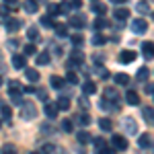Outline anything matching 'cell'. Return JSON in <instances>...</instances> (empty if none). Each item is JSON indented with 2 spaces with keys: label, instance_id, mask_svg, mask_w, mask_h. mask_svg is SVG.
Instances as JSON below:
<instances>
[{
  "label": "cell",
  "instance_id": "8",
  "mask_svg": "<svg viewBox=\"0 0 154 154\" xmlns=\"http://www.w3.org/2000/svg\"><path fill=\"white\" fill-rule=\"evenodd\" d=\"M103 99H105L107 103H117L119 101V93L113 88V86H107L105 93H103Z\"/></svg>",
  "mask_w": 154,
  "mask_h": 154
},
{
  "label": "cell",
  "instance_id": "53",
  "mask_svg": "<svg viewBox=\"0 0 154 154\" xmlns=\"http://www.w3.org/2000/svg\"><path fill=\"white\" fill-rule=\"evenodd\" d=\"M25 93H37L35 86H25Z\"/></svg>",
  "mask_w": 154,
  "mask_h": 154
},
{
  "label": "cell",
  "instance_id": "4",
  "mask_svg": "<svg viewBox=\"0 0 154 154\" xmlns=\"http://www.w3.org/2000/svg\"><path fill=\"white\" fill-rule=\"evenodd\" d=\"M131 31L138 33V35H142V33L148 31V23H146L144 19H134V21H131Z\"/></svg>",
  "mask_w": 154,
  "mask_h": 154
},
{
  "label": "cell",
  "instance_id": "37",
  "mask_svg": "<svg viewBox=\"0 0 154 154\" xmlns=\"http://www.w3.org/2000/svg\"><path fill=\"white\" fill-rule=\"evenodd\" d=\"M62 130L68 131V134H72V130H74V121H72V119H64V121H62Z\"/></svg>",
  "mask_w": 154,
  "mask_h": 154
},
{
  "label": "cell",
  "instance_id": "10",
  "mask_svg": "<svg viewBox=\"0 0 154 154\" xmlns=\"http://www.w3.org/2000/svg\"><path fill=\"white\" fill-rule=\"evenodd\" d=\"M21 19H6L4 21V27H6V31H11V33H14V31H19L21 29Z\"/></svg>",
  "mask_w": 154,
  "mask_h": 154
},
{
  "label": "cell",
  "instance_id": "22",
  "mask_svg": "<svg viewBox=\"0 0 154 154\" xmlns=\"http://www.w3.org/2000/svg\"><path fill=\"white\" fill-rule=\"evenodd\" d=\"M56 105H58L60 111H68V109H70V99H68V97H60Z\"/></svg>",
  "mask_w": 154,
  "mask_h": 154
},
{
  "label": "cell",
  "instance_id": "43",
  "mask_svg": "<svg viewBox=\"0 0 154 154\" xmlns=\"http://www.w3.org/2000/svg\"><path fill=\"white\" fill-rule=\"evenodd\" d=\"M136 11L140 12V14H146V12L150 11V6H148L146 2H140V4H136Z\"/></svg>",
  "mask_w": 154,
  "mask_h": 154
},
{
  "label": "cell",
  "instance_id": "3",
  "mask_svg": "<svg viewBox=\"0 0 154 154\" xmlns=\"http://www.w3.org/2000/svg\"><path fill=\"white\" fill-rule=\"evenodd\" d=\"M123 130L125 134H131V136H138V123L134 117H123Z\"/></svg>",
  "mask_w": 154,
  "mask_h": 154
},
{
  "label": "cell",
  "instance_id": "59",
  "mask_svg": "<svg viewBox=\"0 0 154 154\" xmlns=\"http://www.w3.org/2000/svg\"><path fill=\"white\" fill-rule=\"evenodd\" d=\"M0 125H2V121H0Z\"/></svg>",
  "mask_w": 154,
  "mask_h": 154
},
{
  "label": "cell",
  "instance_id": "17",
  "mask_svg": "<svg viewBox=\"0 0 154 154\" xmlns=\"http://www.w3.org/2000/svg\"><path fill=\"white\" fill-rule=\"evenodd\" d=\"M49 84H51V88L62 91V88H64V84H66V80H64V78H60V76H51V78H49Z\"/></svg>",
  "mask_w": 154,
  "mask_h": 154
},
{
  "label": "cell",
  "instance_id": "58",
  "mask_svg": "<svg viewBox=\"0 0 154 154\" xmlns=\"http://www.w3.org/2000/svg\"><path fill=\"white\" fill-rule=\"evenodd\" d=\"M152 19H154V12H152Z\"/></svg>",
  "mask_w": 154,
  "mask_h": 154
},
{
  "label": "cell",
  "instance_id": "33",
  "mask_svg": "<svg viewBox=\"0 0 154 154\" xmlns=\"http://www.w3.org/2000/svg\"><path fill=\"white\" fill-rule=\"evenodd\" d=\"M39 131H41V134H56V125H51V123H41V125H39Z\"/></svg>",
  "mask_w": 154,
  "mask_h": 154
},
{
  "label": "cell",
  "instance_id": "23",
  "mask_svg": "<svg viewBox=\"0 0 154 154\" xmlns=\"http://www.w3.org/2000/svg\"><path fill=\"white\" fill-rule=\"evenodd\" d=\"M91 121H93V119H91L88 113H78V115H76V123H80V125H91Z\"/></svg>",
  "mask_w": 154,
  "mask_h": 154
},
{
  "label": "cell",
  "instance_id": "13",
  "mask_svg": "<svg viewBox=\"0 0 154 154\" xmlns=\"http://www.w3.org/2000/svg\"><path fill=\"white\" fill-rule=\"evenodd\" d=\"M80 6H82V2H80V0H74V2H64V4H62V12L78 11Z\"/></svg>",
  "mask_w": 154,
  "mask_h": 154
},
{
  "label": "cell",
  "instance_id": "18",
  "mask_svg": "<svg viewBox=\"0 0 154 154\" xmlns=\"http://www.w3.org/2000/svg\"><path fill=\"white\" fill-rule=\"evenodd\" d=\"M91 11L97 12L99 17H105V14H107V6H105V4H101V2H93V4H91Z\"/></svg>",
  "mask_w": 154,
  "mask_h": 154
},
{
  "label": "cell",
  "instance_id": "11",
  "mask_svg": "<svg viewBox=\"0 0 154 154\" xmlns=\"http://www.w3.org/2000/svg\"><path fill=\"white\" fill-rule=\"evenodd\" d=\"M136 60V51H131V49H123L121 54H119V62L121 64H130Z\"/></svg>",
  "mask_w": 154,
  "mask_h": 154
},
{
  "label": "cell",
  "instance_id": "34",
  "mask_svg": "<svg viewBox=\"0 0 154 154\" xmlns=\"http://www.w3.org/2000/svg\"><path fill=\"white\" fill-rule=\"evenodd\" d=\"M113 78H115V82H117V84H128V82H130V76H128V74H123V72L115 74Z\"/></svg>",
  "mask_w": 154,
  "mask_h": 154
},
{
  "label": "cell",
  "instance_id": "57",
  "mask_svg": "<svg viewBox=\"0 0 154 154\" xmlns=\"http://www.w3.org/2000/svg\"><path fill=\"white\" fill-rule=\"evenodd\" d=\"M31 154H39V152H31Z\"/></svg>",
  "mask_w": 154,
  "mask_h": 154
},
{
  "label": "cell",
  "instance_id": "42",
  "mask_svg": "<svg viewBox=\"0 0 154 154\" xmlns=\"http://www.w3.org/2000/svg\"><path fill=\"white\" fill-rule=\"evenodd\" d=\"M11 101L14 105H23V95L21 93H11Z\"/></svg>",
  "mask_w": 154,
  "mask_h": 154
},
{
  "label": "cell",
  "instance_id": "9",
  "mask_svg": "<svg viewBox=\"0 0 154 154\" xmlns=\"http://www.w3.org/2000/svg\"><path fill=\"white\" fill-rule=\"evenodd\" d=\"M142 56L146 60H152L154 58V43H152V41H144V43H142Z\"/></svg>",
  "mask_w": 154,
  "mask_h": 154
},
{
  "label": "cell",
  "instance_id": "24",
  "mask_svg": "<svg viewBox=\"0 0 154 154\" xmlns=\"http://www.w3.org/2000/svg\"><path fill=\"white\" fill-rule=\"evenodd\" d=\"M142 115H144V119H146L148 123H154V109H152V107H144Z\"/></svg>",
  "mask_w": 154,
  "mask_h": 154
},
{
  "label": "cell",
  "instance_id": "15",
  "mask_svg": "<svg viewBox=\"0 0 154 154\" xmlns=\"http://www.w3.org/2000/svg\"><path fill=\"white\" fill-rule=\"evenodd\" d=\"M138 146H140V148H150V146H152V138H150V134H140V138H138Z\"/></svg>",
  "mask_w": 154,
  "mask_h": 154
},
{
  "label": "cell",
  "instance_id": "46",
  "mask_svg": "<svg viewBox=\"0 0 154 154\" xmlns=\"http://www.w3.org/2000/svg\"><path fill=\"white\" fill-rule=\"evenodd\" d=\"M35 95L39 97L41 101H48V91H45V88H37V93H35Z\"/></svg>",
  "mask_w": 154,
  "mask_h": 154
},
{
  "label": "cell",
  "instance_id": "32",
  "mask_svg": "<svg viewBox=\"0 0 154 154\" xmlns=\"http://www.w3.org/2000/svg\"><path fill=\"white\" fill-rule=\"evenodd\" d=\"M93 45H105V41H107V37L103 35V33H97V35H93Z\"/></svg>",
  "mask_w": 154,
  "mask_h": 154
},
{
  "label": "cell",
  "instance_id": "35",
  "mask_svg": "<svg viewBox=\"0 0 154 154\" xmlns=\"http://www.w3.org/2000/svg\"><path fill=\"white\" fill-rule=\"evenodd\" d=\"M0 113H2V117H4V119H11L12 109L8 105H4V103H0Z\"/></svg>",
  "mask_w": 154,
  "mask_h": 154
},
{
  "label": "cell",
  "instance_id": "56",
  "mask_svg": "<svg viewBox=\"0 0 154 154\" xmlns=\"http://www.w3.org/2000/svg\"><path fill=\"white\" fill-rule=\"evenodd\" d=\"M2 84H4V82H2V76H0V86H2Z\"/></svg>",
  "mask_w": 154,
  "mask_h": 154
},
{
  "label": "cell",
  "instance_id": "12",
  "mask_svg": "<svg viewBox=\"0 0 154 154\" xmlns=\"http://www.w3.org/2000/svg\"><path fill=\"white\" fill-rule=\"evenodd\" d=\"M12 66L17 70H27V58L25 56H14L12 58Z\"/></svg>",
  "mask_w": 154,
  "mask_h": 154
},
{
  "label": "cell",
  "instance_id": "28",
  "mask_svg": "<svg viewBox=\"0 0 154 154\" xmlns=\"http://www.w3.org/2000/svg\"><path fill=\"white\" fill-rule=\"evenodd\" d=\"M107 27H109V21H107L105 17H99V19L95 21V29H97V31H101V29H107Z\"/></svg>",
  "mask_w": 154,
  "mask_h": 154
},
{
  "label": "cell",
  "instance_id": "48",
  "mask_svg": "<svg viewBox=\"0 0 154 154\" xmlns=\"http://www.w3.org/2000/svg\"><path fill=\"white\" fill-rule=\"evenodd\" d=\"M78 105L82 107V109H88V107H91V101H86V97H80V99H78Z\"/></svg>",
  "mask_w": 154,
  "mask_h": 154
},
{
  "label": "cell",
  "instance_id": "6",
  "mask_svg": "<svg viewBox=\"0 0 154 154\" xmlns=\"http://www.w3.org/2000/svg\"><path fill=\"white\" fill-rule=\"evenodd\" d=\"M68 23H70L72 27H76V29H84L88 21H86V17H84V14H72Z\"/></svg>",
  "mask_w": 154,
  "mask_h": 154
},
{
  "label": "cell",
  "instance_id": "1",
  "mask_svg": "<svg viewBox=\"0 0 154 154\" xmlns=\"http://www.w3.org/2000/svg\"><path fill=\"white\" fill-rule=\"evenodd\" d=\"M84 60H86V56H84L82 51H80V49H74V51L70 54V60H68V66H70L68 70L74 72L76 68H80V66L84 64Z\"/></svg>",
  "mask_w": 154,
  "mask_h": 154
},
{
  "label": "cell",
  "instance_id": "30",
  "mask_svg": "<svg viewBox=\"0 0 154 154\" xmlns=\"http://www.w3.org/2000/svg\"><path fill=\"white\" fill-rule=\"evenodd\" d=\"M27 37H29L31 41H35L37 37H39V27H35V25H33V27H29V29H27Z\"/></svg>",
  "mask_w": 154,
  "mask_h": 154
},
{
  "label": "cell",
  "instance_id": "44",
  "mask_svg": "<svg viewBox=\"0 0 154 154\" xmlns=\"http://www.w3.org/2000/svg\"><path fill=\"white\" fill-rule=\"evenodd\" d=\"M95 146H97V150H99V152L107 148V144H105V140H103V138H97V140H95Z\"/></svg>",
  "mask_w": 154,
  "mask_h": 154
},
{
  "label": "cell",
  "instance_id": "36",
  "mask_svg": "<svg viewBox=\"0 0 154 154\" xmlns=\"http://www.w3.org/2000/svg\"><path fill=\"white\" fill-rule=\"evenodd\" d=\"M2 154H19V150H17L14 144H4L2 146Z\"/></svg>",
  "mask_w": 154,
  "mask_h": 154
},
{
  "label": "cell",
  "instance_id": "5",
  "mask_svg": "<svg viewBox=\"0 0 154 154\" xmlns=\"http://www.w3.org/2000/svg\"><path fill=\"white\" fill-rule=\"evenodd\" d=\"M111 142H113V148H115V150H128V146H130V144H128V138L121 136V134H115Z\"/></svg>",
  "mask_w": 154,
  "mask_h": 154
},
{
  "label": "cell",
  "instance_id": "25",
  "mask_svg": "<svg viewBox=\"0 0 154 154\" xmlns=\"http://www.w3.org/2000/svg\"><path fill=\"white\" fill-rule=\"evenodd\" d=\"M148 76H150V70L148 68H140L138 74H136V80L138 82H144V80H148Z\"/></svg>",
  "mask_w": 154,
  "mask_h": 154
},
{
  "label": "cell",
  "instance_id": "16",
  "mask_svg": "<svg viewBox=\"0 0 154 154\" xmlns=\"http://www.w3.org/2000/svg\"><path fill=\"white\" fill-rule=\"evenodd\" d=\"M82 93H84V97L95 95V93H97V84L93 82V80H86V82L82 84Z\"/></svg>",
  "mask_w": 154,
  "mask_h": 154
},
{
  "label": "cell",
  "instance_id": "54",
  "mask_svg": "<svg viewBox=\"0 0 154 154\" xmlns=\"http://www.w3.org/2000/svg\"><path fill=\"white\" fill-rule=\"evenodd\" d=\"M54 154H68V152H66L64 148H56V150H54Z\"/></svg>",
  "mask_w": 154,
  "mask_h": 154
},
{
  "label": "cell",
  "instance_id": "19",
  "mask_svg": "<svg viewBox=\"0 0 154 154\" xmlns=\"http://www.w3.org/2000/svg\"><path fill=\"white\" fill-rule=\"evenodd\" d=\"M25 76H27L29 82H39V72H37L35 68H27V70H25Z\"/></svg>",
  "mask_w": 154,
  "mask_h": 154
},
{
  "label": "cell",
  "instance_id": "7",
  "mask_svg": "<svg viewBox=\"0 0 154 154\" xmlns=\"http://www.w3.org/2000/svg\"><path fill=\"white\" fill-rule=\"evenodd\" d=\"M113 17H115V21H117V23L123 25L125 19H130V11H128L125 6H117V8L113 11Z\"/></svg>",
  "mask_w": 154,
  "mask_h": 154
},
{
  "label": "cell",
  "instance_id": "51",
  "mask_svg": "<svg viewBox=\"0 0 154 154\" xmlns=\"http://www.w3.org/2000/svg\"><path fill=\"white\" fill-rule=\"evenodd\" d=\"M99 107H101V109L105 111V109H111V103H107L105 99H103V101H101V105H99Z\"/></svg>",
  "mask_w": 154,
  "mask_h": 154
},
{
  "label": "cell",
  "instance_id": "38",
  "mask_svg": "<svg viewBox=\"0 0 154 154\" xmlns=\"http://www.w3.org/2000/svg\"><path fill=\"white\" fill-rule=\"evenodd\" d=\"M41 25H43V27H48V29H54V27H56V23L51 21V17H49V14L41 17Z\"/></svg>",
  "mask_w": 154,
  "mask_h": 154
},
{
  "label": "cell",
  "instance_id": "20",
  "mask_svg": "<svg viewBox=\"0 0 154 154\" xmlns=\"http://www.w3.org/2000/svg\"><path fill=\"white\" fill-rule=\"evenodd\" d=\"M37 66H48L49 62H51V56H49L48 51H41V54H39V56H37Z\"/></svg>",
  "mask_w": 154,
  "mask_h": 154
},
{
  "label": "cell",
  "instance_id": "41",
  "mask_svg": "<svg viewBox=\"0 0 154 154\" xmlns=\"http://www.w3.org/2000/svg\"><path fill=\"white\" fill-rule=\"evenodd\" d=\"M66 80L70 84H78V74L76 72H72V70H68V74H66Z\"/></svg>",
  "mask_w": 154,
  "mask_h": 154
},
{
  "label": "cell",
  "instance_id": "40",
  "mask_svg": "<svg viewBox=\"0 0 154 154\" xmlns=\"http://www.w3.org/2000/svg\"><path fill=\"white\" fill-rule=\"evenodd\" d=\"M23 51H25V58H27V56H35L37 48H35V45H33V43H27V45H25V48H23Z\"/></svg>",
  "mask_w": 154,
  "mask_h": 154
},
{
  "label": "cell",
  "instance_id": "39",
  "mask_svg": "<svg viewBox=\"0 0 154 154\" xmlns=\"http://www.w3.org/2000/svg\"><path fill=\"white\" fill-rule=\"evenodd\" d=\"M60 12H62V6H58V4H48V14H49V17L60 14Z\"/></svg>",
  "mask_w": 154,
  "mask_h": 154
},
{
  "label": "cell",
  "instance_id": "14",
  "mask_svg": "<svg viewBox=\"0 0 154 154\" xmlns=\"http://www.w3.org/2000/svg\"><path fill=\"white\" fill-rule=\"evenodd\" d=\"M58 113H60V109H58L56 103H48V105H45V115H48L49 119H56Z\"/></svg>",
  "mask_w": 154,
  "mask_h": 154
},
{
  "label": "cell",
  "instance_id": "52",
  "mask_svg": "<svg viewBox=\"0 0 154 154\" xmlns=\"http://www.w3.org/2000/svg\"><path fill=\"white\" fill-rule=\"evenodd\" d=\"M146 93L148 95H154V84H146Z\"/></svg>",
  "mask_w": 154,
  "mask_h": 154
},
{
  "label": "cell",
  "instance_id": "49",
  "mask_svg": "<svg viewBox=\"0 0 154 154\" xmlns=\"http://www.w3.org/2000/svg\"><path fill=\"white\" fill-rule=\"evenodd\" d=\"M41 150H43V154H54V150H56V146H51V144H45V146H43Z\"/></svg>",
  "mask_w": 154,
  "mask_h": 154
},
{
  "label": "cell",
  "instance_id": "31",
  "mask_svg": "<svg viewBox=\"0 0 154 154\" xmlns=\"http://www.w3.org/2000/svg\"><path fill=\"white\" fill-rule=\"evenodd\" d=\"M99 128H101L103 131H109L111 128H113V123H111V119H109V117H103L101 121H99Z\"/></svg>",
  "mask_w": 154,
  "mask_h": 154
},
{
  "label": "cell",
  "instance_id": "2",
  "mask_svg": "<svg viewBox=\"0 0 154 154\" xmlns=\"http://www.w3.org/2000/svg\"><path fill=\"white\" fill-rule=\"evenodd\" d=\"M21 117H23L25 121L35 119L37 117V107L33 105V103H23V107H21Z\"/></svg>",
  "mask_w": 154,
  "mask_h": 154
},
{
  "label": "cell",
  "instance_id": "21",
  "mask_svg": "<svg viewBox=\"0 0 154 154\" xmlns=\"http://www.w3.org/2000/svg\"><path fill=\"white\" fill-rule=\"evenodd\" d=\"M125 101H128V105H138L140 103V97H138L136 91H128L125 93Z\"/></svg>",
  "mask_w": 154,
  "mask_h": 154
},
{
  "label": "cell",
  "instance_id": "47",
  "mask_svg": "<svg viewBox=\"0 0 154 154\" xmlns=\"http://www.w3.org/2000/svg\"><path fill=\"white\" fill-rule=\"evenodd\" d=\"M72 43H74V45H82V43H84V37L82 35H72Z\"/></svg>",
  "mask_w": 154,
  "mask_h": 154
},
{
  "label": "cell",
  "instance_id": "29",
  "mask_svg": "<svg viewBox=\"0 0 154 154\" xmlns=\"http://www.w3.org/2000/svg\"><path fill=\"white\" fill-rule=\"evenodd\" d=\"M23 8L27 12H37V11H39V4L33 2V0H29V2H25V4H23Z\"/></svg>",
  "mask_w": 154,
  "mask_h": 154
},
{
  "label": "cell",
  "instance_id": "50",
  "mask_svg": "<svg viewBox=\"0 0 154 154\" xmlns=\"http://www.w3.org/2000/svg\"><path fill=\"white\" fill-rule=\"evenodd\" d=\"M19 48V41H17V39H11V41H8V49H17Z\"/></svg>",
  "mask_w": 154,
  "mask_h": 154
},
{
  "label": "cell",
  "instance_id": "26",
  "mask_svg": "<svg viewBox=\"0 0 154 154\" xmlns=\"http://www.w3.org/2000/svg\"><path fill=\"white\" fill-rule=\"evenodd\" d=\"M76 138H78V142L80 144H88L91 142V140H93V138H91V134H88V131H78V134H76Z\"/></svg>",
  "mask_w": 154,
  "mask_h": 154
},
{
  "label": "cell",
  "instance_id": "27",
  "mask_svg": "<svg viewBox=\"0 0 154 154\" xmlns=\"http://www.w3.org/2000/svg\"><path fill=\"white\" fill-rule=\"evenodd\" d=\"M54 31H56V35H58V37H66V35H68V27H66V25H62V23L56 25V27H54Z\"/></svg>",
  "mask_w": 154,
  "mask_h": 154
},
{
  "label": "cell",
  "instance_id": "55",
  "mask_svg": "<svg viewBox=\"0 0 154 154\" xmlns=\"http://www.w3.org/2000/svg\"><path fill=\"white\" fill-rule=\"evenodd\" d=\"M113 152H115V150H109V148H105V150H101L99 154H113Z\"/></svg>",
  "mask_w": 154,
  "mask_h": 154
},
{
  "label": "cell",
  "instance_id": "45",
  "mask_svg": "<svg viewBox=\"0 0 154 154\" xmlns=\"http://www.w3.org/2000/svg\"><path fill=\"white\" fill-rule=\"evenodd\" d=\"M8 86H11V93H19L21 82H19V80H11V82H8Z\"/></svg>",
  "mask_w": 154,
  "mask_h": 154
}]
</instances>
